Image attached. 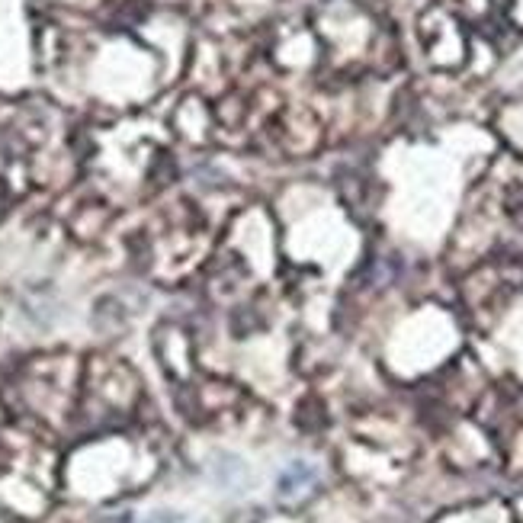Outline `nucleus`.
Listing matches in <instances>:
<instances>
[{"instance_id":"1","label":"nucleus","mask_w":523,"mask_h":523,"mask_svg":"<svg viewBox=\"0 0 523 523\" xmlns=\"http://www.w3.org/2000/svg\"><path fill=\"white\" fill-rule=\"evenodd\" d=\"M145 523H177V517H170V514H154L151 520H145Z\"/></svg>"}]
</instances>
